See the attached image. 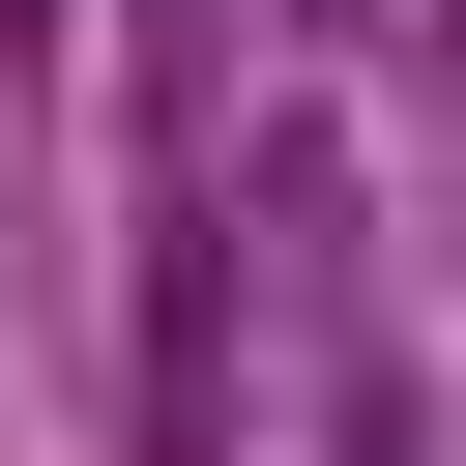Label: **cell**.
Segmentation results:
<instances>
[{"instance_id":"1","label":"cell","mask_w":466,"mask_h":466,"mask_svg":"<svg viewBox=\"0 0 466 466\" xmlns=\"http://www.w3.org/2000/svg\"><path fill=\"white\" fill-rule=\"evenodd\" d=\"M29 29H58V0H0V58H29Z\"/></svg>"}]
</instances>
